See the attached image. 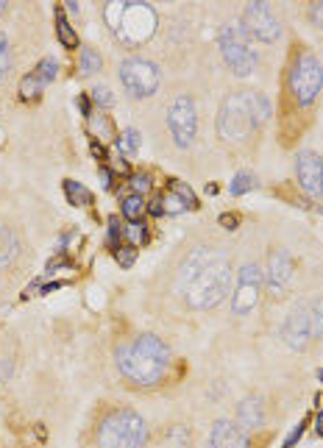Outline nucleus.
<instances>
[{"label":"nucleus","mask_w":323,"mask_h":448,"mask_svg":"<svg viewBox=\"0 0 323 448\" xmlns=\"http://www.w3.org/2000/svg\"><path fill=\"white\" fill-rule=\"evenodd\" d=\"M93 100L98 103V106L109 109V106L114 103V95H112V90H109V87H95V90H93Z\"/></svg>","instance_id":"obj_30"},{"label":"nucleus","mask_w":323,"mask_h":448,"mask_svg":"<svg viewBox=\"0 0 323 448\" xmlns=\"http://www.w3.org/2000/svg\"><path fill=\"white\" fill-rule=\"evenodd\" d=\"M78 106H81V112H84L87 117L93 114V112H90V98H87V95H81V98H78Z\"/></svg>","instance_id":"obj_41"},{"label":"nucleus","mask_w":323,"mask_h":448,"mask_svg":"<svg viewBox=\"0 0 323 448\" xmlns=\"http://www.w3.org/2000/svg\"><path fill=\"white\" fill-rule=\"evenodd\" d=\"M321 382H323V367H321Z\"/></svg>","instance_id":"obj_45"},{"label":"nucleus","mask_w":323,"mask_h":448,"mask_svg":"<svg viewBox=\"0 0 323 448\" xmlns=\"http://www.w3.org/2000/svg\"><path fill=\"white\" fill-rule=\"evenodd\" d=\"M168 443H170V448H187L189 446V432H187V426H173V429H170V435H168Z\"/></svg>","instance_id":"obj_28"},{"label":"nucleus","mask_w":323,"mask_h":448,"mask_svg":"<svg viewBox=\"0 0 323 448\" xmlns=\"http://www.w3.org/2000/svg\"><path fill=\"white\" fill-rule=\"evenodd\" d=\"M145 209H148V204H145V198H142V195H129V198H123V218H126L129 223L142 220Z\"/></svg>","instance_id":"obj_19"},{"label":"nucleus","mask_w":323,"mask_h":448,"mask_svg":"<svg viewBox=\"0 0 323 448\" xmlns=\"http://www.w3.org/2000/svg\"><path fill=\"white\" fill-rule=\"evenodd\" d=\"M242 31H245L248 40L271 45L281 37V23H278L276 11L268 3H251L242 11Z\"/></svg>","instance_id":"obj_10"},{"label":"nucleus","mask_w":323,"mask_h":448,"mask_svg":"<svg viewBox=\"0 0 323 448\" xmlns=\"http://www.w3.org/2000/svg\"><path fill=\"white\" fill-rule=\"evenodd\" d=\"M120 237H123V225H120V220H117V218H112V220H109V242L114 245V251H117V242H120Z\"/></svg>","instance_id":"obj_35"},{"label":"nucleus","mask_w":323,"mask_h":448,"mask_svg":"<svg viewBox=\"0 0 323 448\" xmlns=\"http://www.w3.org/2000/svg\"><path fill=\"white\" fill-rule=\"evenodd\" d=\"M93 117V131H95V136L98 139H109V120L103 117V114H90Z\"/></svg>","instance_id":"obj_31"},{"label":"nucleus","mask_w":323,"mask_h":448,"mask_svg":"<svg viewBox=\"0 0 323 448\" xmlns=\"http://www.w3.org/2000/svg\"><path fill=\"white\" fill-rule=\"evenodd\" d=\"M56 73H59V64L53 61V59H45V61H40V67L34 70V76L40 78V84L42 87H47L53 78H56Z\"/></svg>","instance_id":"obj_27"},{"label":"nucleus","mask_w":323,"mask_h":448,"mask_svg":"<svg viewBox=\"0 0 323 448\" xmlns=\"http://www.w3.org/2000/svg\"><path fill=\"white\" fill-rule=\"evenodd\" d=\"M120 84L131 98H151L159 90V67L142 56H131L120 64Z\"/></svg>","instance_id":"obj_8"},{"label":"nucleus","mask_w":323,"mask_h":448,"mask_svg":"<svg viewBox=\"0 0 323 448\" xmlns=\"http://www.w3.org/2000/svg\"><path fill=\"white\" fill-rule=\"evenodd\" d=\"M56 34H59V42H61L64 47H76V45H78V37H76L73 25L64 20V14H59V17H56Z\"/></svg>","instance_id":"obj_23"},{"label":"nucleus","mask_w":323,"mask_h":448,"mask_svg":"<svg viewBox=\"0 0 323 448\" xmlns=\"http://www.w3.org/2000/svg\"><path fill=\"white\" fill-rule=\"evenodd\" d=\"M173 192H176L182 201H187V206H189V209H195V206H198V204H195V195L189 192V187H187V184H182V181H173Z\"/></svg>","instance_id":"obj_32"},{"label":"nucleus","mask_w":323,"mask_h":448,"mask_svg":"<svg viewBox=\"0 0 323 448\" xmlns=\"http://www.w3.org/2000/svg\"><path fill=\"white\" fill-rule=\"evenodd\" d=\"M268 287H271V295H284L293 284V276H295V268H293V259L287 251H271L268 257Z\"/></svg>","instance_id":"obj_14"},{"label":"nucleus","mask_w":323,"mask_h":448,"mask_svg":"<svg viewBox=\"0 0 323 448\" xmlns=\"http://www.w3.org/2000/svg\"><path fill=\"white\" fill-rule=\"evenodd\" d=\"M310 320H312V337L321 340L323 337V298H310Z\"/></svg>","instance_id":"obj_22"},{"label":"nucleus","mask_w":323,"mask_h":448,"mask_svg":"<svg viewBox=\"0 0 323 448\" xmlns=\"http://www.w3.org/2000/svg\"><path fill=\"white\" fill-rule=\"evenodd\" d=\"M321 212H323V209H321Z\"/></svg>","instance_id":"obj_46"},{"label":"nucleus","mask_w":323,"mask_h":448,"mask_svg":"<svg viewBox=\"0 0 323 448\" xmlns=\"http://www.w3.org/2000/svg\"><path fill=\"white\" fill-rule=\"evenodd\" d=\"M100 64H103V59H100V53H98L95 47H81V59H78L81 76H93V73H98Z\"/></svg>","instance_id":"obj_20"},{"label":"nucleus","mask_w":323,"mask_h":448,"mask_svg":"<svg viewBox=\"0 0 323 448\" xmlns=\"http://www.w3.org/2000/svg\"><path fill=\"white\" fill-rule=\"evenodd\" d=\"M131 187H134V195H142V192L151 189V179H148V176H134V179H131Z\"/></svg>","instance_id":"obj_36"},{"label":"nucleus","mask_w":323,"mask_h":448,"mask_svg":"<svg viewBox=\"0 0 323 448\" xmlns=\"http://www.w3.org/2000/svg\"><path fill=\"white\" fill-rule=\"evenodd\" d=\"M265 287V273L257 262H245L237 270V287L231 295V312L234 314H251V310H257L259 295Z\"/></svg>","instance_id":"obj_9"},{"label":"nucleus","mask_w":323,"mask_h":448,"mask_svg":"<svg viewBox=\"0 0 323 448\" xmlns=\"http://www.w3.org/2000/svg\"><path fill=\"white\" fill-rule=\"evenodd\" d=\"M295 176L307 195L323 198V159L315 151H301L295 156Z\"/></svg>","instance_id":"obj_13"},{"label":"nucleus","mask_w":323,"mask_h":448,"mask_svg":"<svg viewBox=\"0 0 323 448\" xmlns=\"http://www.w3.org/2000/svg\"><path fill=\"white\" fill-rule=\"evenodd\" d=\"M42 90H45V87L40 84V78H37L34 73H31V76H25V78L20 81V92H23V98H25V100H37V98L42 95Z\"/></svg>","instance_id":"obj_26"},{"label":"nucleus","mask_w":323,"mask_h":448,"mask_svg":"<svg viewBox=\"0 0 323 448\" xmlns=\"http://www.w3.org/2000/svg\"><path fill=\"white\" fill-rule=\"evenodd\" d=\"M162 204H165V212H170V215H176V212H182L187 204L179 198V195H168V198H162Z\"/></svg>","instance_id":"obj_34"},{"label":"nucleus","mask_w":323,"mask_h":448,"mask_svg":"<svg viewBox=\"0 0 323 448\" xmlns=\"http://www.w3.org/2000/svg\"><path fill=\"white\" fill-rule=\"evenodd\" d=\"M117 151L126 153V156H134L139 151V134L134 129H126L123 134L117 136Z\"/></svg>","instance_id":"obj_24"},{"label":"nucleus","mask_w":323,"mask_h":448,"mask_svg":"<svg viewBox=\"0 0 323 448\" xmlns=\"http://www.w3.org/2000/svg\"><path fill=\"white\" fill-rule=\"evenodd\" d=\"M323 87V67L318 61V56L312 53H301L293 64V73H290V90L295 95V100L301 106H310L318 92Z\"/></svg>","instance_id":"obj_7"},{"label":"nucleus","mask_w":323,"mask_h":448,"mask_svg":"<svg viewBox=\"0 0 323 448\" xmlns=\"http://www.w3.org/2000/svg\"><path fill=\"white\" fill-rule=\"evenodd\" d=\"M310 17H312L315 25L323 28V3H312V6H310Z\"/></svg>","instance_id":"obj_38"},{"label":"nucleus","mask_w":323,"mask_h":448,"mask_svg":"<svg viewBox=\"0 0 323 448\" xmlns=\"http://www.w3.org/2000/svg\"><path fill=\"white\" fill-rule=\"evenodd\" d=\"M64 192H67L70 204H76V206H90L93 204V192L78 181H64Z\"/></svg>","instance_id":"obj_18"},{"label":"nucleus","mask_w":323,"mask_h":448,"mask_svg":"<svg viewBox=\"0 0 323 448\" xmlns=\"http://www.w3.org/2000/svg\"><path fill=\"white\" fill-rule=\"evenodd\" d=\"M234 423H237L242 432L259 429V426L265 423V403H262V399L251 396V399L237 403V420H234Z\"/></svg>","instance_id":"obj_16"},{"label":"nucleus","mask_w":323,"mask_h":448,"mask_svg":"<svg viewBox=\"0 0 323 448\" xmlns=\"http://www.w3.org/2000/svg\"><path fill=\"white\" fill-rule=\"evenodd\" d=\"M6 8H8V3H3V0H0V14H3Z\"/></svg>","instance_id":"obj_44"},{"label":"nucleus","mask_w":323,"mask_h":448,"mask_svg":"<svg viewBox=\"0 0 323 448\" xmlns=\"http://www.w3.org/2000/svg\"><path fill=\"white\" fill-rule=\"evenodd\" d=\"M8 67H11V47H8L6 34L0 31V78L8 73Z\"/></svg>","instance_id":"obj_29"},{"label":"nucleus","mask_w":323,"mask_h":448,"mask_svg":"<svg viewBox=\"0 0 323 448\" xmlns=\"http://www.w3.org/2000/svg\"><path fill=\"white\" fill-rule=\"evenodd\" d=\"M254 184H257V179H254V173H248V170H240L237 176H234V181H231V195H245L248 189H254Z\"/></svg>","instance_id":"obj_25"},{"label":"nucleus","mask_w":323,"mask_h":448,"mask_svg":"<svg viewBox=\"0 0 323 448\" xmlns=\"http://www.w3.org/2000/svg\"><path fill=\"white\" fill-rule=\"evenodd\" d=\"M100 184H103V187H106V189H112V184H114V181H112V173H109V170H106V167H103V170H100Z\"/></svg>","instance_id":"obj_40"},{"label":"nucleus","mask_w":323,"mask_h":448,"mask_svg":"<svg viewBox=\"0 0 323 448\" xmlns=\"http://www.w3.org/2000/svg\"><path fill=\"white\" fill-rule=\"evenodd\" d=\"M173 365L170 346L156 334H139L131 343H123L117 348V367L120 373L139 387L159 384Z\"/></svg>","instance_id":"obj_2"},{"label":"nucleus","mask_w":323,"mask_h":448,"mask_svg":"<svg viewBox=\"0 0 323 448\" xmlns=\"http://www.w3.org/2000/svg\"><path fill=\"white\" fill-rule=\"evenodd\" d=\"M231 278L234 270L226 254L198 248L187 257V262L179 270L176 290L184 295L189 310L206 312L226 301V295L231 293Z\"/></svg>","instance_id":"obj_1"},{"label":"nucleus","mask_w":323,"mask_h":448,"mask_svg":"<svg viewBox=\"0 0 323 448\" xmlns=\"http://www.w3.org/2000/svg\"><path fill=\"white\" fill-rule=\"evenodd\" d=\"M281 340H284V346L293 348V351H307L310 343L315 340V337H312V320H310L307 301H298V304L290 310V314L284 317V323H281Z\"/></svg>","instance_id":"obj_12"},{"label":"nucleus","mask_w":323,"mask_h":448,"mask_svg":"<svg viewBox=\"0 0 323 448\" xmlns=\"http://www.w3.org/2000/svg\"><path fill=\"white\" fill-rule=\"evenodd\" d=\"M221 223L226 225V228H234V223H237V218H234V215H223V218H221Z\"/></svg>","instance_id":"obj_42"},{"label":"nucleus","mask_w":323,"mask_h":448,"mask_svg":"<svg viewBox=\"0 0 323 448\" xmlns=\"http://www.w3.org/2000/svg\"><path fill=\"white\" fill-rule=\"evenodd\" d=\"M206 448H251V440L234 420H218L209 432Z\"/></svg>","instance_id":"obj_15"},{"label":"nucleus","mask_w":323,"mask_h":448,"mask_svg":"<svg viewBox=\"0 0 323 448\" xmlns=\"http://www.w3.org/2000/svg\"><path fill=\"white\" fill-rule=\"evenodd\" d=\"M301 435H304V423H301V426H295V429L290 432V437L284 440V446H281V448H293L295 443H298V440H301Z\"/></svg>","instance_id":"obj_37"},{"label":"nucleus","mask_w":323,"mask_h":448,"mask_svg":"<svg viewBox=\"0 0 323 448\" xmlns=\"http://www.w3.org/2000/svg\"><path fill=\"white\" fill-rule=\"evenodd\" d=\"M271 117V100L262 92H234L218 112V134L226 142H242Z\"/></svg>","instance_id":"obj_3"},{"label":"nucleus","mask_w":323,"mask_h":448,"mask_svg":"<svg viewBox=\"0 0 323 448\" xmlns=\"http://www.w3.org/2000/svg\"><path fill=\"white\" fill-rule=\"evenodd\" d=\"M98 448H145L148 426L134 409H117L98 426Z\"/></svg>","instance_id":"obj_5"},{"label":"nucleus","mask_w":323,"mask_h":448,"mask_svg":"<svg viewBox=\"0 0 323 448\" xmlns=\"http://www.w3.org/2000/svg\"><path fill=\"white\" fill-rule=\"evenodd\" d=\"M315 432H318V435L323 437V412L318 415V418H315Z\"/></svg>","instance_id":"obj_43"},{"label":"nucleus","mask_w":323,"mask_h":448,"mask_svg":"<svg viewBox=\"0 0 323 448\" xmlns=\"http://www.w3.org/2000/svg\"><path fill=\"white\" fill-rule=\"evenodd\" d=\"M123 237L129 240L131 248H139V245L148 242V225L142 223V220H134V223L123 225Z\"/></svg>","instance_id":"obj_21"},{"label":"nucleus","mask_w":323,"mask_h":448,"mask_svg":"<svg viewBox=\"0 0 323 448\" xmlns=\"http://www.w3.org/2000/svg\"><path fill=\"white\" fill-rule=\"evenodd\" d=\"M114 257H117V262H120L123 268H131L134 259H137V248H117Z\"/></svg>","instance_id":"obj_33"},{"label":"nucleus","mask_w":323,"mask_h":448,"mask_svg":"<svg viewBox=\"0 0 323 448\" xmlns=\"http://www.w3.org/2000/svg\"><path fill=\"white\" fill-rule=\"evenodd\" d=\"M218 45L223 53V61L234 70V76H248L257 70V50L251 47V40L240 25H226L218 37Z\"/></svg>","instance_id":"obj_6"},{"label":"nucleus","mask_w":323,"mask_h":448,"mask_svg":"<svg viewBox=\"0 0 323 448\" xmlns=\"http://www.w3.org/2000/svg\"><path fill=\"white\" fill-rule=\"evenodd\" d=\"M20 251V242H17V234L8 228L6 223H0V268L11 265L14 257Z\"/></svg>","instance_id":"obj_17"},{"label":"nucleus","mask_w":323,"mask_h":448,"mask_svg":"<svg viewBox=\"0 0 323 448\" xmlns=\"http://www.w3.org/2000/svg\"><path fill=\"white\" fill-rule=\"evenodd\" d=\"M148 212H151V215H156V218H159V215H165V204H162V198H159V201H153V204H148Z\"/></svg>","instance_id":"obj_39"},{"label":"nucleus","mask_w":323,"mask_h":448,"mask_svg":"<svg viewBox=\"0 0 323 448\" xmlns=\"http://www.w3.org/2000/svg\"><path fill=\"white\" fill-rule=\"evenodd\" d=\"M109 28L114 31V37L129 47H137L148 42L156 31V11L148 3H109L103 8Z\"/></svg>","instance_id":"obj_4"},{"label":"nucleus","mask_w":323,"mask_h":448,"mask_svg":"<svg viewBox=\"0 0 323 448\" xmlns=\"http://www.w3.org/2000/svg\"><path fill=\"white\" fill-rule=\"evenodd\" d=\"M168 126L173 131V139L179 148H189L195 131H198V114H195V103L189 95H179L170 109H168Z\"/></svg>","instance_id":"obj_11"}]
</instances>
